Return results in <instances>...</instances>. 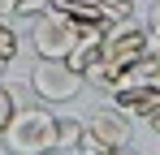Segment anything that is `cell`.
Returning a JSON list of instances; mask_svg holds the SVG:
<instances>
[{"mask_svg":"<svg viewBox=\"0 0 160 155\" xmlns=\"http://www.w3.org/2000/svg\"><path fill=\"white\" fill-rule=\"evenodd\" d=\"M4 69H9V60H4V56H0V78H4Z\"/></svg>","mask_w":160,"mask_h":155,"instance_id":"5bb4252c","label":"cell"},{"mask_svg":"<svg viewBox=\"0 0 160 155\" xmlns=\"http://www.w3.org/2000/svg\"><path fill=\"white\" fill-rule=\"evenodd\" d=\"M18 48H22L18 30H13V26H9L4 17H0V56H4V60H13V56H18Z\"/></svg>","mask_w":160,"mask_h":155,"instance_id":"30bf717a","label":"cell"},{"mask_svg":"<svg viewBox=\"0 0 160 155\" xmlns=\"http://www.w3.org/2000/svg\"><path fill=\"white\" fill-rule=\"evenodd\" d=\"M112 155H138V151H134V147H121V151H112Z\"/></svg>","mask_w":160,"mask_h":155,"instance_id":"4fadbf2b","label":"cell"},{"mask_svg":"<svg viewBox=\"0 0 160 155\" xmlns=\"http://www.w3.org/2000/svg\"><path fill=\"white\" fill-rule=\"evenodd\" d=\"M112 108H121L126 116H152L160 108V82H121V86H112Z\"/></svg>","mask_w":160,"mask_h":155,"instance_id":"5b68a950","label":"cell"},{"mask_svg":"<svg viewBox=\"0 0 160 155\" xmlns=\"http://www.w3.org/2000/svg\"><path fill=\"white\" fill-rule=\"evenodd\" d=\"M134 142V121L121 112V108H95L82 116V138H78V151L82 155H112L121 147Z\"/></svg>","mask_w":160,"mask_h":155,"instance_id":"7a4b0ae2","label":"cell"},{"mask_svg":"<svg viewBox=\"0 0 160 155\" xmlns=\"http://www.w3.org/2000/svg\"><path fill=\"white\" fill-rule=\"evenodd\" d=\"M147 35H152V43H160V0L152 4V17H147Z\"/></svg>","mask_w":160,"mask_h":155,"instance_id":"8fae6325","label":"cell"},{"mask_svg":"<svg viewBox=\"0 0 160 155\" xmlns=\"http://www.w3.org/2000/svg\"><path fill=\"white\" fill-rule=\"evenodd\" d=\"M13 4H18V0H13Z\"/></svg>","mask_w":160,"mask_h":155,"instance_id":"2e32d148","label":"cell"},{"mask_svg":"<svg viewBox=\"0 0 160 155\" xmlns=\"http://www.w3.org/2000/svg\"><path fill=\"white\" fill-rule=\"evenodd\" d=\"M9 155H52L56 151V112L43 103H22L13 121L0 129Z\"/></svg>","mask_w":160,"mask_h":155,"instance_id":"6da1fadb","label":"cell"},{"mask_svg":"<svg viewBox=\"0 0 160 155\" xmlns=\"http://www.w3.org/2000/svg\"><path fill=\"white\" fill-rule=\"evenodd\" d=\"M78 138H82V116H56V151L78 147Z\"/></svg>","mask_w":160,"mask_h":155,"instance_id":"52a82bcc","label":"cell"},{"mask_svg":"<svg viewBox=\"0 0 160 155\" xmlns=\"http://www.w3.org/2000/svg\"><path fill=\"white\" fill-rule=\"evenodd\" d=\"M82 86V73L69 65V60H39L30 69V91L39 95L43 103H69Z\"/></svg>","mask_w":160,"mask_h":155,"instance_id":"277c9868","label":"cell"},{"mask_svg":"<svg viewBox=\"0 0 160 155\" xmlns=\"http://www.w3.org/2000/svg\"><path fill=\"white\" fill-rule=\"evenodd\" d=\"M156 142H160V134H156Z\"/></svg>","mask_w":160,"mask_h":155,"instance_id":"9a60e30c","label":"cell"},{"mask_svg":"<svg viewBox=\"0 0 160 155\" xmlns=\"http://www.w3.org/2000/svg\"><path fill=\"white\" fill-rule=\"evenodd\" d=\"M100 13H104L108 22H126V17H134V0H91Z\"/></svg>","mask_w":160,"mask_h":155,"instance_id":"ba28073f","label":"cell"},{"mask_svg":"<svg viewBox=\"0 0 160 155\" xmlns=\"http://www.w3.org/2000/svg\"><path fill=\"white\" fill-rule=\"evenodd\" d=\"M18 108H22V103H18V91L0 82V129L9 125V121H13V112H18Z\"/></svg>","mask_w":160,"mask_h":155,"instance_id":"9c48e42d","label":"cell"},{"mask_svg":"<svg viewBox=\"0 0 160 155\" xmlns=\"http://www.w3.org/2000/svg\"><path fill=\"white\" fill-rule=\"evenodd\" d=\"M147 125H152V134H160V108L152 112V116H147Z\"/></svg>","mask_w":160,"mask_h":155,"instance_id":"7c38bea8","label":"cell"},{"mask_svg":"<svg viewBox=\"0 0 160 155\" xmlns=\"http://www.w3.org/2000/svg\"><path fill=\"white\" fill-rule=\"evenodd\" d=\"M78 155H82V151H78Z\"/></svg>","mask_w":160,"mask_h":155,"instance_id":"e0dca14e","label":"cell"},{"mask_svg":"<svg viewBox=\"0 0 160 155\" xmlns=\"http://www.w3.org/2000/svg\"><path fill=\"white\" fill-rule=\"evenodd\" d=\"M30 48L39 60H69V52L78 48V26L69 22L61 9H43L30 17Z\"/></svg>","mask_w":160,"mask_h":155,"instance_id":"3957f363","label":"cell"},{"mask_svg":"<svg viewBox=\"0 0 160 155\" xmlns=\"http://www.w3.org/2000/svg\"><path fill=\"white\" fill-rule=\"evenodd\" d=\"M126 82H160V43H152V48H147V56L130 69V78H126Z\"/></svg>","mask_w":160,"mask_h":155,"instance_id":"8992f818","label":"cell"}]
</instances>
